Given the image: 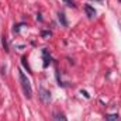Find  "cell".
Wrapping results in <instances>:
<instances>
[{"label": "cell", "mask_w": 121, "mask_h": 121, "mask_svg": "<svg viewBox=\"0 0 121 121\" xmlns=\"http://www.w3.org/2000/svg\"><path fill=\"white\" fill-rule=\"evenodd\" d=\"M18 79H20V83H21V89H23V93L27 99H31L32 97V87H31L30 80L27 79V76L24 75L23 70H18Z\"/></svg>", "instance_id": "cell-1"}, {"label": "cell", "mask_w": 121, "mask_h": 121, "mask_svg": "<svg viewBox=\"0 0 121 121\" xmlns=\"http://www.w3.org/2000/svg\"><path fill=\"white\" fill-rule=\"evenodd\" d=\"M38 94H39V99H41V101H42L44 104H48V103L51 101V91L48 90V89H45V87H39Z\"/></svg>", "instance_id": "cell-2"}, {"label": "cell", "mask_w": 121, "mask_h": 121, "mask_svg": "<svg viewBox=\"0 0 121 121\" xmlns=\"http://www.w3.org/2000/svg\"><path fill=\"white\" fill-rule=\"evenodd\" d=\"M85 11H86V16H87L90 20L96 17V10H94V7H91L90 4H86V6H85Z\"/></svg>", "instance_id": "cell-3"}, {"label": "cell", "mask_w": 121, "mask_h": 121, "mask_svg": "<svg viewBox=\"0 0 121 121\" xmlns=\"http://www.w3.org/2000/svg\"><path fill=\"white\" fill-rule=\"evenodd\" d=\"M42 55H44V68H48V65L51 63V60H52V58H51V55H49V52H48V49H42Z\"/></svg>", "instance_id": "cell-4"}, {"label": "cell", "mask_w": 121, "mask_h": 121, "mask_svg": "<svg viewBox=\"0 0 121 121\" xmlns=\"http://www.w3.org/2000/svg\"><path fill=\"white\" fill-rule=\"evenodd\" d=\"M58 18H59L60 24H62L63 27H68V20H66V17H65V13L59 11V13H58Z\"/></svg>", "instance_id": "cell-5"}, {"label": "cell", "mask_w": 121, "mask_h": 121, "mask_svg": "<svg viewBox=\"0 0 121 121\" xmlns=\"http://www.w3.org/2000/svg\"><path fill=\"white\" fill-rule=\"evenodd\" d=\"M54 121H68L63 113H55L54 114Z\"/></svg>", "instance_id": "cell-6"}, {"label": "cell", "mask_w": 121, "mask_h": 121, "mask_svg": "<svg viewBox=\"0 0 121 121\" xmlns=\"http://www.w3.org/2000/svg\"><path fill=\"white\" fill-rule=\"evenodd\" d=\"M1 44H3L4 51H6V52H9V44H7V38H6V35H3V37H1Z\"/></svg>", "instance_id": "cell-7"}, {"label": "cell", "mask_w": 121, "mask_h": 121, "mask_svg": "<svg viewBox=\"0 0 121 121\" xmlns=\"http://www.w3.org/2000/svg\"><path fill=\"white\" fill-rule=\"evenodd\" d=\"M21 63H23V66L27 69V72H30V73H31V68L28 66V62H27V58H26V56H23V58H21Z\"/></svg>", "instance_id": "cell-8"}, {"label": "cell", "mask_w": 121, "mask_h": 121, "mask_svg": "<svg viewBox=\"0 0 121 121\" xmlns=\"http://www.w3.org/2000/svg\"><path fill=\"white\" fill-rule=\"evenodd\" d=\"M117 120H118L117 114H107L106 116V121H117Z\"/></svg>", "instance_id": "cell-9"}, {"label": "cell", "mask_w": 121, "mask_h": 121, "mask_svg": "<svg viewBox=\"0 0 121 121\" xmlns=\"http://www.w3.org/2000/svg\"><path fill=\"white\" fill-rule=\"evenodd\" d=\"M63 3H65L66 6H69V7H73V9L76 7V4H75V1H73V0H63Z\"/></svg>", "instance_id": "cell-10"}, {"label": "cell", "mask_w": 121, "mask_h": 121, "mask_svg": "<svg viewBox=\"0 0 121 121\" xmlns=\"http://www.w3.org/2000/svg\"><path fill=\"white\" fill-rule=\"evenodd\" d=\"M13 32H14V34H18V32H20V24L14 26V28H13Z\"/></svg>", "instance_id": "cell-11"}, {"label": "cell", "mask_w": 121, "mask_h": 121, "mask_svg": "<svg viewBox=\"0 0 121 121\" xmlns=\"http://www.w3.org/2000/svg\"><path fill=\"white\" fill-rule=\"evenodd\" d=\"M52 32L51 31H42V37H51Z\"/></svg>", "instance_id": "cell-12"}, {"label": "cell", "mask_w": 121, "mask_h": 121, "mask_svg": "<svg viewBox=\"0 0 121 121\" xmlns=\"http://www.w3.org/2000/svg\"><path fill=\"white\" fill-rule=\"evenodd\" d=\"M80 93H82V94H83V96H85L86 99H89V97H90V96H89V93H87L86 90H80Z\"/></svg>", "instance_id": "cell-13"}, {"label": "cell", "mask_w": 121, "mask_h": 121, "mask_svg": "<svg viewBox=\"0 0 121 121\" xmlns=\"http://www.w3.org/2000/svg\"><path fill=\"white\" fill-rule=\"evenodd\" d=\"M97 1H101V0H97Z\"/></svg>", "instance_id": "cell-14"}, {"label": "cell", "mask_w": 121, "mask_h": 121, "mask_svg": "<svg viewBox=\"0 0 121 121\" xmlns=\"http://www.w3.org/2000/svg\"><path fill=\"white\" fill-rule=\"evenodd\" d=\"M118 1H120V3H121V0H118Z\"/></svg>", "instance_id": "cell-15"}]
</instances>
